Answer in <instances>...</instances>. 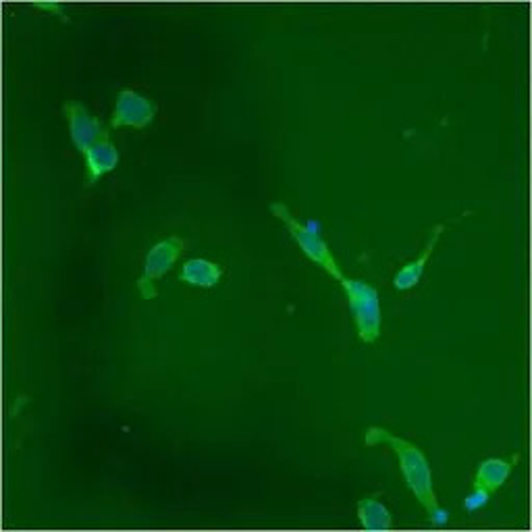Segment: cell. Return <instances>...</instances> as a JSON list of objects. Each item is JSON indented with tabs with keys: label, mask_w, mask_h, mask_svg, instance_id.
Segmentation results:
<instances>
[{
	"label": "cell",
	"mask_w": 532,
	"mask_h": 532,
	"mask_svg": "<svg viewBox=\"0 0 532 532\" xmlns=\"http://www.w3.org/2000/svg\"><path fill=\"white\" fill-rule=\"evenodd\" d=\"M443 225H435L429 233V239H427V244H424L422 252L410 260L406 266H402V269H399L393 277V287L397 291H408V289H414L422 275H424V269H427V264H429V258L433 256L437 244H439V239H441V233H443Z\"/></svg>",
	"instance_id": "obj_8"
},
{
	"label": "cell",
	"mask_w": 532,
	"mask_h": 532,
	"mask_svg": "<svg viewBox=\"0 0 532 532\" xmlns=\"http://www.w3.org/2000/svg\"><path fill=\"white\" fill-rule=\"evenodd\" d=\"M339 285L343 289L345 298H348V306L354 314V325L360 341L375 343L381 337L383 329L379 289L372 287L364 279H354V277H343Z\"/></svg>",
	"instance_id": "obj_3"
},
{
	"label": "cell",
	"mask_w": 532,
	"mask_h": 532,
	"mask_svg": "<svg viewBox=\"0 0 532 532\" xmlns=\"http://www.w3.org/2000/svg\"><path fill=\"white\" fill-rule=\"evenodd\" d=\"M364 443L368 447H377V445H387L393 454L397 456L399 470H402L404 481L416 501L422 505L424 512L431 520H445V512L441 510V505L437 501L435 485H433V470L429 458L424 456V451L402 437L391 435L383 427H370L364 433Z\"/></svg>",
	"instance_id": "obj_1"
},
{
	"label": "cell",
	"mask_w": 532,
	"mask_h": 532,
	"mask_svg": "<svg viewBox=\"0 0 532 532\" xmlns=\"http://www.w3.org/2000/svg\"><path fill=\"white\" fill-rule=\"evenodd\" d=\"M183 250H185V242L177 235H171L150 248V252L146 254V262H144V273L136 283L140 296L144 300H156L158 296L156 283L173 269L177 260L181 258Z\"/></svg>",
	"instance_id": "obj_4"
},
{
	"label": "cell",
	"mask_w": 532,
	"mask_h": 532,
	"mask_svg": "<svg viewBox=\"0 0 532 532\" xmlns=\"http://www.w3.org/2000/svg\"><path fill=\"white\" fill-rule=\"evenodd\" d=\"M34 7L42 9V11H48L52 15H57L61 21H69V17L65 15V11H63V7L59 3H36Z\"/></svg>",
	"instance_id": "obj_13"
},
{
	"label": "cell",
	"mask_w": 532,
	"mask_h": 532,
	"mask_svg": "<svg viewBox=\"0 0 532 532\" xmlns=\"http://www.w3.org/2000/svg\"><path fill=\"white\" fill-rule=\"evenodd\" d=\"M63 115L69 125V136L79 154H86L100 138L102 133L109 129L104 127L100 119H96L82 102L67 100L63 104Z\"/></svg>",
	"instance_id": "obj_6"
},
{
	"label": "cell",
	"mask_w": 532,
	"mask_h": 532,
	"mask_svg": "<svg viewBox=\"0 0 532 532\" xmlns=\"http://www.w3.org/2000/svg\"><path fill=\"white\" fill-rule=\"evenodd\" d=\"M158 113V104L133 90H121L117 94L115 109L109 121L111 129H121V127H133V129H148Z\"/></svg>",
	"instance_id": "obj_5"
},
{
	"label": "cell",
	"mask_w": 532,
	"mask_h": 532,
	"mask_svg": "<svg viewBox=\"0 0 532 532\" xmlns=\"http://www.w3.org/2000/svg\"><path fill=\"white\" fill-rule=\"evenodd\" d=\"M86 161V185L92 188L104 175H109L117 169L121 154L111 140V127L102 133V138L84 154Z\"/></svg>",
	"instance_id": "obj_7"
},
{
	"label": "cell",
	"mask_w": 532,
	"mask_h": 532,
	"mask_svg": "<svg viewBox=\"0 0 532 532\" xmlns=\"http://www.w3.org/2000/svg\"><path fill=\"white\" fill-rule=\"evenodd\" d=\"M489 499H491V493H487L485 489L472 487V493L464 501V510L466 512H478L481 508H485V505L489 503Z\"/></svg>",
	"instance_id": "obj_12"
},
{
	"label": "cell",
	"mask_w": 532,
	"mask_h": 532,
	"mask_svg": "<svg viewBox=\"0 0 532 532\" xmlns=\"http://www.w3.org/2000/svg\"><path fill=\"white\" fill-rule=\"evenodd\" d=\"M271 212L287 227L291 239H294V242L298 244V248L302 250V254L310 262H314L316 266H321V269L327 275H331L337 283L345 277L339 260L335 258L331 246L327 244V239L321 233H318L312 225L300 223V219H296L294 215H291V210L283 202H273L271 204Z\"/></svg>",
	"instance_id": "obj_2"
},
{
	"label": "cell",
	"mask_w": 532,
	"mask_h": 532,
	"mask_svg": "<svg viewBox=\"0 0 532 532\" xmlns=\"http://www.w3.org/2000/svg\"><path fill=\"white\" fill-rule=\"evenodd\" d=\"M520 456H512V458H489V460H483L481 464H478L476 472H474V485L472 487H478V489H485L487 493H497L505 483H508V478L514 470V466L518 464Z\"/></svg>",
	"instance_id": "obj_9"
},
{
	"label": "cell",
	"mask_w": 532,
	"mask_h": 532,
	"mask_svg": "<svg viewBox=\"0 0 532 532\" xmlns=\"http://www.w3.org/2000/svg\"><path fill=\"white\" fill-rule=\"evenodd\" d=\"M358 518L366 530H389L393 526L391 512L379 495H368L358 501Z\"/></svg>",
	"instance_id": "obj_11"
},
{
	"label": "cell",
	"mask_w": 532,
	"mask_h": 532,
	"mask_svg": "<svg viewBox=\"0 0 532 532\" xmlns=\"http://www.w3.org/2000/svg\"><path fill=\"white\" fill-rule=\"evenodd\" d=\"M177 279L190 287L212 289V287H217L223 279V266L217 262L204 260V258H190L183 262Z\"/></svg>",
	"instance_id": "obj_10"
}]
</instances>
